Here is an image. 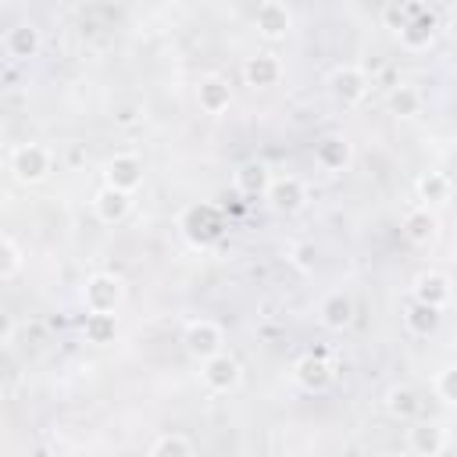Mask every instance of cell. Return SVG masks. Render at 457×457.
Returning a JSON list of instances; mask_svg holds the SVG:
<instances>
[{"label": "cell", "mask_w": 457, "mask_h": 457, "mask_svg": "<svg viewBox=\"0 0 457 457\" xmlns=\"http://www.w3.org/2000/svg\"><path fill=\"white\" fill-rule=\"evenodd\" d=\"M225 214L218 204H207V200H196V204H186L182 214H179V232L189 246L196 250H207L214 246L221 236H225Z\"/></svg>", "instance_id": "obj_1"}, {"label": "cell", "mask_w": 457, "mask_h": 457, "mask_svg": "<svg viewBox=\"0 0 457 457\" xmlns=\"http://www.w3.org/2000/svg\"><path fill=\"white\" fill-rule=\"evenodd\" d=\"M121 303H125V282L114 271H96L86 278V286H82V307L86 311L118 314Z\"/></svg>", "instance_id": "obj_2"}, {"label": "cell", "mask_w": 457, "mask_h": 457, "mask_svg": "<svg viewBox=\"0 0 457 457\" xmlns=\"http://www.w3.org/2000/svg\"><path fill=\"white\" fill-rule=\"evenodd\" d=\"M7 164H11V175H14L21 186H36V182H43V179L50 175L54 154H50L43 143H18V146L11 150V157H7Z\"/></svg>", "instance_id": "obj_3"}, {"label": "cell", "mask_w": 457, "mask_h": 457, "mask_svg": "<svg viewBox=\"0 0 457 457\" xmlns=\"http://www.w3.org/2000/svg\"><path fill=\"white\" fill-rule=\"evenodd\" d=\"M182 346L193 361H207L214 353L225 350V328L211 318H193L186 328H182Z\"/></svg>", "instance_id": "obj_4"}, {"label": "cell", "mask_w": 457, "mask_h": 457, "mask_svg": "<svg viewBox=\"0 0 457 457\" xmlns=\"http://www.w3.org/2000/svg\"><path fill=\"white\" fill-rule=\"evenodd\" d=\"M368 86H371V79H368V71H364L361 64H339V68L328 75V93H332V100L343 104V107L361 104V100L368 96Z\"/></svg>", "instance_id": "obj_5"}, {"label": "cell", "mask_w": 457, "mask_h": 457, "mask_svg": "<svg viewBox=\"0 0 457 457\" xmlns=\"http://www.w3.org/2000/svg\"><path fill=\"white\" fill-rule=\"evenodd\" d=\"M200 382H204L211 393H232V389L243 382V364H239L228 350H221V353L200 361Z\"/></svg>", "instance_id": "obj_6"}, {"label": "cell", "mask_w": 457, "mask_h": 457, "mask_svg": "<svg viewBox=\"0 0 457 457\" xmlns=\"http://www.w3.org/2000/svg\"><path fill=\"white\" fill-rule=\"evenodd\" d=\"M253 29L268 43H282L293 32V11L282 0H261L253 11Z\"/></svg>", "instance_id": "obj_7"}, {"label": "cell", "mask_w": 457, "mask_h": 457, "mask_svg": "<svg viewBox=\"0 0 457 457\" xmlns=\"http://www.w3.org/2000/svg\"><path fill=\"white\" fill-rule=\"evenodd\" d=\"M264 200L275 214H296L307 204V186L296 175H271V186H268Z\"/></svg>", "instance_id": "obj_8"}, {"label": "cell", "mask_w": 457, "mask_h": 457, "mask_svg": "<svg viewBox=\"0 0 457 457\" xmlns=\"http://www.w3.org/2000/svg\"><path fill=\"white\" fill-rule=\"evenodd\" d=\"M293 378L307 393H325L332 386V378H336V368H332V361L325 353H303L293 364Z\"/></svg>", "instance_id": "obj_9"}, {"label": "cell", "mask_w": 457, "mask_h": 457, "mask_svg": "<svg viewBox=\"0 0 457 457\" xmlns=\"http://www.w3.org/2000/svg\"><path fill=\"white\" fill-rule=\"evenodd\" d=\"M353 314H357V307H353V296L346 289H332L318 303V321L328 332H346L353 325Z\"/></svg>", "instance_id": "obj_10"}, {"label": "cell", "mask_w": 457, "mask_h": 457, "mask_svg": "<svg viewBox=\"0 0 457 457\" xmlns=\"http://www.w3.org/2000/svg\"><path fill=\"white\" fill-rule=\"evenodd\" d=\"M350 161H353V146H350L346 136L325 132V136L314 143V164H318L321 171H346Z\"/></svg>", "instance_id": "obj_11"}, {"label": "cell", "mask_w": 457, "mask_h": 457, "mask_svg": "<svg viewBox=\"0 0 457 457\" xmlns=\"http://www.w3.org/2000/svg\"><path fill=\"white\" fill-rule=\"evenodd\" d=\"M129 211H132V193H129V189L107 186V182H104V189H96V196H93V214H96L104 225L125 221Z\"/></svg>", "instance_id": "obj_12"}, {"label": "cell", "mask_w": 457, "mask_h": 457, "mask_svg": "<svg viewBox=\"0 0 457 457\" xmlns=\"http://www.w3.org/2000/svg\"><path fill=\"white\" fill-rule=\"evenodd\" d=\"M104 182L136 193V189L143 186V161H139L136 154H114V157L104 164Z\"/></svg>", "instance_id": "obj_13"}, {"label": "cell", "mask_w": 457, "mask_h": 457, "mask_svg": "<svg viewBox=\"0 0 457 457\" xmlns=\"http://www.w3.org/2000/svg\"><path fill=\"white\" fill-rule=\"evenodd\" d=\"M411 296L421 300V303H428V307H439V311H443V307L453 300V286H450V278H446L443 271L428 268V271H421V275L414 278Z\"/></svg>", "instance_id": "obj_14"}, {"label": "cell", "mask_w": 457, "mask_h": 457, "mask_svg": "<svg viewBox=\"0 0 457 457\" xmlns=\"http://www.w3.org/2000/svg\"><path fill=\"white\" fill-rule=\"evenodd\" d=\"M39 46H43V36H39V29L32 21H21V25L4 32V54L11 61H29V57L39 54Z\"/></svg>", "instance_id": "obj_15"}, {"label": "cell", "mask_w": 457, "mask_h": 457, "mask_svg": "<svg viewBox=\"0 0 457 457\" xmlns=\"http://www.w3.org/2000/svg\"><path fill=\"white\" fill-rule=\"evenodd\" d=\"M446 446H450V436L439 425H414V428H407V450L418 453V457H439Z\"/></svg>", "instance_id": "obj_16"}, {"label": "cell", "mask_w": 457, "mask_h": 457, "mask_svg": "<svg viewBox=\"0 0 457 457\" xmlns=\"http://www.w3.org/2000/svg\"><path fill=\"white\" fill-rule=\"evenodd\" d=\"M243 79H246V86H253V89H271V86L282 79V64H278L275 54H253V57H246V64H243Z\"/></svg>", "instance_id": "obj_17"}, {"label": "cell", "mask_w": 457, "mask_h": 457, "mask_svg": "<svg viewBox=\"0 0 457 457\" xmlns=\"http://www.w3.org/2000/svg\"><path fill=\"white\" fill-rule=\"evenodd\" d=\"M196 104H200L204 114H225L228 104H232V89H228V82H225L221 75H207V79H200V86H196Z\"/></svg>", "instance_id": "obj_18"}, {"label": "cell", "mask_w": 457, "mask_h": 457, "mask_svg": "<svg viewBox=\"0 0 457 457\" xmlns=\"http://www.w3.org/2000/svg\"><path fill=\"white\" fill-rule=\"evenodd\" d=\"M403 236H407V243H414V246H425V243H432L436 239V232H439V218L432 214V207H414V211H407L403 214V228H400Z\"/></svg>", "instance_id": "obj_19"}, {"label": "cell", "mask_w": 457, "mask_h": 457, "mask_svg": "<svg viewBox=\"0 0 457 457\" xmlns=\"http://www.w3.org/2000/svg\"><path fill=\"white\" fill-rule=\"evenodd\" d=\"M232 182H236V189H239L243 196L253 200V196H264V193H268V186H271V171H268L264 161H246V164L236 168Z\"/></svg>", "instance_id": "obj_20"}, {"label": "cell", "mask_w": 457, "mask_h": 457, "mask_svg": "<svg viewBox=\"0 0 457 457\" xmlns=\"http://www.w3.org/2000/svg\"><path fill=\"white\" fill-rule=\"evenodd\" d=\"M439 321H443V311L439 307H428V303H421V300H414L411 296V303L403 307V325H407V332L411 336H432L436 328H439Z\"/></svg>", "instance_id": "obj_21"}, {"label": "cell", "mask_w": 457, "mask_h": 457, "mask_svg": "<svg viewBox=\"0 0 457 457\" xmlns=\"http://www.w3.org/2000/svg\"><path fill=\"white\" fill-rule=\"evenodd\" d=\"M432 36H436V14H428V11H418L411 21L400 25V43L407 50H425L432 43Z\"/></svg>", "instance_id": "obj_22"}, {"label": "cell", "mask_w": 457, "mask_h": 457, "mask_svg": "<svg viewBox=\"0 0 457 457\" xmlns=\"http://www.w3.org/2000/svg\"><path fill=\"white\" fill-rule=\"evenodd\" d=\"M382 407H386V414H389V418H396V421H407V418H414V414H418L421 400H418V393H414L411 386L396 382V386H389V389H386V396H382Z\"/></svg>", "instance_id": "obj_23"}, {"label": "cell", "mask_w": 457, "mask_h": 457, "mask_svg": "<svg viewBox=\"0 0 457 457\" xmlns=\"http://www.w3.org/2000/svg\"><path fill=\"white\" fill-rule=\"evenodd\" d=\"M414 189H418V200H421L425 207L450 204V196H453V182H450V175H443V171H425Z\"/></svg>", "instance_id": "obj_24"}, {"label": "cell", "mask_w": 457, "mask_h": 457, "mask_svg": "<svg viewBox=\"0 0 457 457\" xmlns=\"http://www.w3.org/2000/svg\"><path fill=\"white\" fill-rule=\"evenodd\" d=\"M82 336L86 343H114L118 336V314H96V311H86V321H82Z\"/></svg>", "instance_id": "obj_25"}, {"label": "cell", "mask_w": 457, "mask_h": 457, "mask_svg": "<svg viewBox=\"0 0 457 457\" xmlns=\"http://www.w3.org/2000/svg\"><path fill=\"white\" fill-rule=\"evenodd\" d=\"M421 107H425V96H421L414 86H407V82L393 86V93H389V111H393L396 118H418Z\"/></svg>", "instance_id": "obj_26"}, {"label": "cell", "mask_w": 457, "mask_h": 457, "mask_svg": "<svg viewBox=\"0 0 457 457\" xmlns=\"http://www.w3.org/2000/svg\"><path fill=\"white\" fill-rule=\"evenodd\" d=\"M146 453L150 457H189V453H196V443L182 432H164L146 446Z\"/></svg>", "instance_id": "obj_27"}, {"label": "cell", "mask_w": 457, "mask_h": 457, "mask_svg": "<svg viewBox=\"0 0 457 457\" xmlns=\"http://www.w3.org/2000/svg\"><path fill=\"white\" fill-rule=\"evenodd\" d=\"M0 246H4V268H0V278H4V282H14L18 271H21V264H25V250L18 246V239H14L11 232H4Z\"/></svg>", "instance_id": "obj_28"}, {"label": "cell", "mask_w": 457, "mask_h": 457, "mask_svg": "<svg viewBox=\"0 0 457 457\" xmlns=\"http://www.w3.org/2000/svg\"><path fill=\"white\" fill-rule=\"evenodd\" d=\"M436 396L450 407H457V364H446L439 375H436Z\"/></svg>", "instance_id": "obj_29"}, {"label": "cell", "mask_w": 457, "mask_h": 457, "mask_svg": "<svg viewBox=\"0 0 457 457\" xmlns=\"http://www.w3.org/2000/svg\"><path fill=\"white\" fill-rule=\"evenodd\" d=\"M314 261H318L314 243H293V246H289V264H293V268H300V271H314Z\"/></svg>", "instance_id": "obj_30"}, {"label": "cell", "mask_w": 457, "mask_h": 457, "mask_svg": "<svg viewBox=\"0 0 457 457\" xmlns=\"http://www.w3.org/2000/svg\"><path fill=\"white\" fill-rule=\"evenodd\" d=\"M118 121H121V125L136 121V107H121V111H118Z\"/></svg>", "instance_id": "obj_31"}, {"label": "cell", "mask_w": 457, "mask_h": 457, "mask_svg": "<svg viewBox=\"0 0 457 457\" xmlns=\"http://www.w3.org/2000/svg\"><path fill=\"white\" fill-rule=\"evenodd\" d=\"M453 261H457V243H453Z\"/></svg>", "instance_id": "obj_32"}]
</instances>
